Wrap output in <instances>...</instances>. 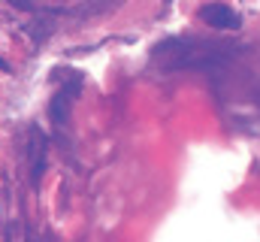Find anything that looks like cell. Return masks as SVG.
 Segmentation results:
<instances>
[{
	"mask_svg": "<svg viewBox=\"0 0 260 242\" xmlns=\"http://www.w3.org/2000/svg\"><path fill=\"white\" fill-rule=\"evenodd\" d=\"M200 21L209 24V27H215V31H236L242 24L239 12L233 6H227V3H209V6H203L200 9Z\"/></svg>",
	"mask_w": 260,
	"mask_h": 242,
	"instance_id": "cell-1",
	"label": "cell"
},
{
	"mask_svg": "<svg viewBox=\"0 0 260 242\" xmlns=\"http://www.w3.org/2000/svg\"><path fill=\"white\" fill-rule=\"evenodd\" d=\"M0 73H9V60L6 58H0Z\"/></svg>",
	"mask_w": 260,
	"mask_h": 242,
	"instance_id": "cell-2",
	"label": "cell"
}]
</instances>
